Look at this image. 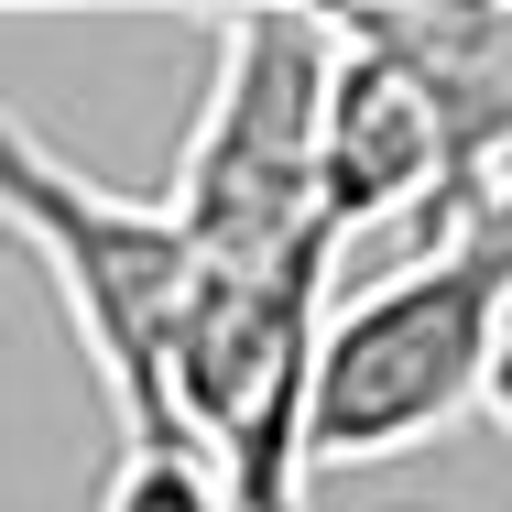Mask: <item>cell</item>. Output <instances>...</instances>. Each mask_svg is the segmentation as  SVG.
Listing matches in <instances>:
<instances>
[{
    "mask_svg": "<svg viewBox=\"0 0 512 512\" xmlns=\"http://www.w3.org/2000/svg\"><path fill=\"white\" fill-rule=\"evenodd\" d=\"M458 197H469L458 186V131H447L436 88L338 22V88H327V218H338V240L414 218V251H425L458 218Z\"/></svg>",
    "mask_w": 512,
    "mask_h": 512,
    "instance_id": "cell-4",
    "label": "cell"
},
{
    "mask_svg": "<svg viewBox=\"0 0 512 512\" xmlns=\"http://www.w3.org/2000/svg\"><path fill=\"white\" fill-rule=\"evenodd\" d=\"M0 207L22 229V251L44 262V284L66 295L88 360H99L109 404L131 425V447H186V414H175V349H186V316H197L207 251L197 229L175 218V197H109L99 175H77L22 109L0 120Z\"/></svg>",
    "mask_w": 512,
    "mask_h": 512,
    "instance_id": "cell-2",
    "label": "cell"
},
{
    "mask_svg": "<svg viewBox=\"0 0 512 512\" xmlns=\"http://www.w3.org/2000/svg\"><path fill=\"white\" fill-rule=\"evenodd\" d=\"M425 251H480V262H491V273L512 284V164H502V175H491V186H480L469 207H458V218H447Z\"/></svg>",
    "mask_w": 512,
    "mask_h": 512,
    "instance_id": "cell-6",
    "label": "cell"
},
{
    "mask_svg": "<svg viewBox=\"0 0 512 512\" xmlns=\"http://www.w3.org/2000/svg\"><path fill=\"white\" fill-rule=\"evenodd\" d=\"M491 414H502V425H512V360H502V382H491Z\"/></svg>",
    "mask_w": 512,
    "mask_h": 512,
    "instance_id": "cell-7",
    "label": "cell"
},
{
    "mask_svg": "<svg viewBox=\"0 0 512 512\" xmlns=\"http://www.w3.org/2000/svg\"><path fill=\"white\" fill-rule=\"evenodd\" d=\"M512 360V284L480 251H404L316 338L306 469H371L491 404Z\"/></svg>",
    "mask_w": 512,
    "mask_h": 512,
    "instance_id": "cell-3",
    "label": "cell"
},
{
    "mask_svg": "<svg viewBox=\"0 0 512 512\" xmlns=\"http://www.w3.org/2000/svg\"><path fill=\"white\" fill-rule=\"evenodd\" d=\"M327 88H338V22L316 11H229L207 66L197 131L175 164V218L207 262L240 273H306L338 262L327 218Z\"/></svg>",
    "mask_w": 512,
    "mask_h": 512,
    "instance_id": "cell-1",
    "label": "cell"
},
{
    "mask_svg": "<svg viewBox=\"0 0 512 512\" xmlns=\"http://www.w3.org/2000/svg\"><path fill=\"white\" fill-rule=\"evenodd\" d=\"M109 512H251L229 491V469L197 458V447H131L109 469Z\"/></svg>",
    "mask_w": 512,
    "mask_h": 512,
    "instance_id": "cell-5",
    "label": "cell"
}]
</instances>
